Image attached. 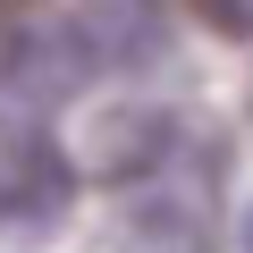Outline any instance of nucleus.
Segmentation results:
<instances>
[{"instance_id":"obj_2","label":"nucleus","mask_w":253,"mask_h":253,"mask_svg":"<svg viewBox=\"0 0 253 253\" xmlns=\"http://www.w3.org/2000/svg\"><path fill=\"white\" fill-rule=\"evenodd\" d=\"M76 42V59L93 76H118V68H152L169 51V17L161 0H76V17L59 26Z\"/></svg>"},{"instance_id":"obj_4","label":"nucleus","mask_w":253,"mask_h":253,"mask_svg":"<svg viewBox=\"0 0 253 253\" xmlns=\"http://www.w3.org/2000/svg\"><path fill=\"white\" fill-rule=\"evenodd\" d=\"M101 253H211V236H203V219L177 194H152V203H135V211L110 228Z\"/></svg>"},{"instance_id":"obj_5","label":"nucleus","mask_w":253,"mask_h":253,"mask_svg":"<svg viewBox=\"0 0 253 253\" xmlns=\"http://www.w3.org/2000/svg\"><path fill=\"white\" fill-rule=\"evenodd\" d=\"M186 9H194L211 34H228V42H253V0H186Z\"/></svg>"},{"instance_id":"obj_6","label":"nucleus","mask_w":253,"mask_h":253,"mask_svg":"<svg viewBox=\"0 0 253 253\" xmlns=\"http://www.w3.org/2000/svg\"><path fill=\"white\" fill-rule=\"evenodd\" d=\"M245 253H253V203H245Z\"/></svg>"},{"instance_id":"obj_7","label":"nucleus","mask_w":253,"mask_h":253,"mask_svg":"<svg viewBox=\"0 0 253 253\" xmlns=\"http://www.w3.org/2000/svg\"><path fill=\"white\" fill-rule=\"evenodd\" d=\"M0 9H26V0H0Z\"/></svg>"},{"instance_id":"obj_1","label":"nucleus","mask_w":253,"mask_h":253,"mask_svg":"<svg viewBox=\"0 0 253 253\" xmlns=\"http://www.w3.org/2000/svg\"><path fill=\"white\" fill-rule=\"evenodd\" d=\"M76 194V169L26 110H0V228H51Z\"/></svg>"},{"instance_id":"obj_3","label":"nucleus","mask_w":253,"mask_h":253,"mask_svg":"<svg viewBox=\"0 0 253 253\" xmlns=\"http://www.w3.org/2000/svg\"><path fill=\"white\" fill-rule=\"evenodd\" d=\"M84 161H93V177H152L169 161V118L161 110H135V101L101 110L93 135H84Z\"/></svg>"}]
</instances>
